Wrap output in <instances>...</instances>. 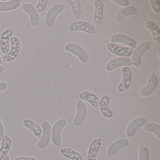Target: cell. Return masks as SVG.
Masks as SVG:
<instances>
[{"label":"cell","instance_id":"1","mask_svg":"<svg viewBox=\"0 0 160 160\" xmlns=\"http://www.w3.org/2000/svg\"><path fill=\"white\" fill-rule=\"evenodd\" d=\"M67 122L65 119H60L57 121L52 128L51 140L52 143L58 148L61 147L62 140L61 134L62 130L66 127Z\"/></svg>","mask_w":160,"mask_h":160},{"label":"cell","instance_id":"2","mask_svg":"<svg viewBox=\"0 0 160 160\" xmlns=\"http://www.w3.org/2000/svg\"><path fill=\"white\" fill-rule=\"evenodd\" d=\"M65 7L63 4H56L48 10L45 18V23L48 28L52 29L55 27L57 17L63 12Z\"/></svg>","mask_w":160,"mask_h":160},{"label":"cell","instance_id":"3","mask_svg":"<svg viewBox=\"0 0 160 160\" xmlns=\"http://www.w3.org/2000/svg\"><path fill=\"white\" fill-rule=\"evenodd\" d=\"M11 45L10 51L2 58V61L5 62H11L14 61L18 57L21 49L20 40L16 36H12L10 40Z\"/></svg>","mask_w":160,"mask_h":160},{"label":"cell","instance_id":"4","mask_svg":"<svg viewBox=\"0 0 160 160\" xmlns=\"http://www.w3.org/2000/svg\"><path fill=\"white\" fill-rule=\"evenodd\" d=\"M42 134L37 145V148L39 150L46 148L49 145L51 139L52 127L51 124L48 122L44 121L42 122Z\"/></svg>","mask_w":160,"mask_h":160},{"label":"cell","instance_id":"5","mask_svg":"<svg viewBox=\"0 0 160 160\" xmlns=\"http://www.w3.org/2000/svg\"><path fill=\"white\" fill-rule=\"evenodd\" d=\"M150 42H144L140 43L133 51L132 57V64L136 67H139L141 64V58L143 54L147 52L150 47Z\"/></svg>","mask_w":160,"mask_h":160},{"label":"cell","instance_id":"6","mask_svg":"<svg viewBox=\"0 0 160 160\" xmlns=\"http://www.w3.org/2000/svg\"><path fill=\"white\" fill-rule=\"evenodd\" d=\"M65 49L67 52L75 55L79 60L84 64L88 63V56L86 50L76 44L69 43L66 45Z\"/></svg>","mask_w":160,"mask_h":160},{"label":"cell","instance_id":"7","mask_svg":"<svg viewBox=\"0 0 160 160\" xmlns=\"http://www.w3.org/2000/svg\"><path fill=\"white\" fill-rule=\"evenodd\" d=\"M77 114L73 120L74 125L76 127L81 126L86 120L88 108L86 104L82 101L78 100L76 105Z\"/></svg>","mask_w":160,"mask_h":160},{"label":"cell","instance_id":"8","mask_svg":"<svg viewBox=\"0 0 160 160\" xmlns=\"http://www.w3.org/2000/svg\"><path fill=\"white\" fill-rule=\"evenodd\" d=\"M107 47L108 51L121 58H129L132 56L134 51L130 48L122 47L112 43H108Z\"/></svg>","mask_w":160,"mask_h":160},{"label":"cell","instance_id":"9","mask_svg":"<svg viewBox=\"0 0 160 160\" xmlns=\"http://www.w3.org/2000/svg\"><path fill=\"white\" fill-rule=\"evenodd\" d=\"M148 122V119L144 117H138L133 120L127 126L126 134L128 138H132L134 136L137 129L144 126Z\"/></svg>","mask_w":160,"mask_h":160},{"label":"cell","instance_id":"10","mask_svg":"<svg viewBox=\"0 0 160 160\" xmlns=\"http://www.w3.org/2000/svg\"><path fill=\"white\" fill-rule=\"evenodd\" d=\"M69 30L72 32L77 31H83L89 34H94L95 30L92 25L88 22L79 21L74 22L70 25Z\"/></svg>","mask_w":160,"mask_h":160},{"label":"cell","instance_id":"11","mask_svg":"<svg viewBox=\"0 0 160 160\" xmlns=\"http://www.w3.org/2000/svg\"><path fill=\"white\" fill-rule=\"evenodd\" d=\"M21 8L29 16L31 25L33 27L38 26L40 22V15L34 6L31 3H26L22 5Z\"/></svg>","mask_w":160,"mask_h":160},{"label":"cell","instance_id":"12","mask_svg":"<svg viewBox=\"0 0 160 160\" xmlns=\"http://www.w3.org/2000/svg\"><path fill=\"white\" fill-rule=\"evenodd\" d=\"M13 35L12 29L9 28L4 30L0 37V50L4 55L7 54L10 51V40Z\"/></svg>","mask_w":160,"mask_h":160},{"label":"cell","instance_id":"13","mask_svg":"<svg viewBox=\"0 0 160 160\" xmlns=\"http://www.w3.org/2000/svg\"><path fill=\"white\" fill-rule=\"evenodd\" d=\"M122 79L118 86V90L119 92H123L130 87L132 80V72L127 67H122L121 70Z\"/></svg>","mask_w":160,"mask_h":160},{"label":"cell","instance_id":"14","mask_svg":"<svg viewBox=\"0 0 160 160\" xmlns=\"http://www.w3.org/2000/svg\"><path fill=\"white\" fill-rule=\"evenodd\" d=\"M132 61L129 58H116L108 62L106 69L108 72H111L119 67L132 66Z\"/></svg>","mask_w":160,"mask_h":160},{"label":"cell","instance_id":"15","mask_svg":"<svg viewBox=\"0 0 160 160\" xmlns=\"http://www.w3.org/2000/svg\"><path fill=\"white\" fill-rule=\"evenodd\" d=\"M158 84V79L154 74H152L149 77L148 84L140 92V94L143 97H147L151 95L156 89Z\"/></svg>","mask_w":160,"mask_h":160},{"label":"cell","instance_id":"16","mask_svg":"<svg viewBox=\"0 0 160 160\" xmlns=\"http://www.w3.org/2000/svg\"><path fill=\"white\" fill-rule=\"evenodd\" d=\"M129 144V141L126 138H120L113 142L108 147L107 155L110 157L114 156L120 150L126 148Z\"/></svg>","mask_w":160,"mask_h":160},{"label":"cell","instance_id":"17","mask_svg":"<svg viewBox=\"0 0 160 160\" xmlns=\"http://www.w3.org/2000/svg\"><path fill=\"white\" fill-rule=\"evenodd\" d=\"M110 42L114 44L121 43L134 49L136 48L137 43L132 38L123 34H115L111 37Z\"/></svg>","mask_w":160,"mask_h":160},{"label":"cell","instance_id":"18","mask_svg":"<svg viewBox=\"0 0 160 160\" xmlns=\"http://www.w3.org/2000/svg\"><path fill=\"white\" fill-rule=\"evenodd\" d=\"M94 13L93 22L94 25L99 26L102 22L104 15V6L101 0H95L94 2Z\"/></svg>","mask_w":160,"mask_h":160},{"label":"cell","instance_id":"19","mask_svg":"<svg viewBox=\"0 0 160 160\" xmlns=\"http://www.w3.org/2000/svg\"><path fill=\"white\" fill-rule=\"evenodd\" d=\"M110 97L108 95L102 96L100 100L99 108L102 116L107 118H110L113 116V112L109 108V105Z\"/></svg>","mask_w":160,"mask_h":160},{"label":"cell","instance_id":"20","mask_svg":"<svg viewBox=\"0 0 160 160\" xmlns=\"http://www.w3.org/2000/svg\"><path fill=\"white\" fill-rule=\"evenodd\" d=\"M102 144L101 138L94 139L90 145L88 151V160H97V154Z\"/></svg>","mask_w":160,"mask_h":160},{"label":"cell","instance_id":"21","mask_svg":"<svg viewBox=\"0 0 160 160\" xmlns=\"http://www.w3.org/2000/svg\"><path fill=\"white\" fill-rule=\"evenodd\" d=\"M138 10L132 6H128L119 11L115 18V21L117 23H121L124 18L127 17L132 16L136 14Z\"/></svg>","mask_w":160,"mask_h":160},{"label":"cell","instance_id":"22","mask_svg":"<svg viewBox=\"0 0 160 160\" xmlns=\"http://www.w3.org/2000/svg\"><path fill=\"white\" fill-rule=\"evenodd\" d=\"M23 125L34 135V136L38 138H41L42 134V127L35 122L30 119L26 118L23 120Z\"/></svg>","mask_w":160,"mask_h":160},{"label":"cell","instance_id":"23","mask_svg":"<svg viewBox=\"0 0 160 160\" xmlns=\"http://www.w3.org/2000/svg\"><path fill=\"white\" fill-rule=\"evenodd\" d=\"M21 0L0 1V12H9L17 10L21 5Z\"/></svg>","mask_w":160,"mask_h":160},{"label":"cell","instance_id":"24","mask_svg":"<svg viewBox=\"0 0 160 160\" xmlns=\"http://www.w3.org/2000/svg\"><path fill=\"white\" fill-rule=\"evenodd\" d=\"M79 98L81 100L88 102L93 107L99 108L100 100L99 98L92 92L88 91H84L79 94Z\"/></svg>","mask_w":160,"mask_h":160},{"label":"cell","instance_id":"25","mask_svg":"<svg viewBox=\"0 0 160 160\" xmlns=\"http://www.w3.org/2000/svg\"><path fill=\"white\" fill-rule=\"evenodd\" d=\"M12 147V141L7 135H4L2 140V147L0 148V160L7 156Z\"/></svg>","mask_w":160,"mask_h":160},{"label":"cell","instance_id":"26","mask_svg":"<svg viewBox=\"0 0 160 160\" xmlns=\"http://www.w3.org/2000/svg\"><path fill=\"white\" fill-rule=\"evenodd\" d=\"M62 155L71 160H84L80 153L70 148H64L60 149Z\"/></svg>","mask_w":160,"mask_h":160},{"label":"cell","instance_id":"27","mask_svg":"<svg viewBox=\"0 0 160 160\" xmlns=\"http://www.w3.org/2000/svg\"><path fill=\"white\" fill-rule=\"evenodd\" d=\"M145 28L151 33L155 42L160 43V31L156 25L151 21H148L145 24Z\"/></svg>","mask_w":160,"mask_h":160},{"label":"cell","instance_id":"28","mask_svg":"<svg viewBox=\"0 0 160 160\" xmlns=\"http://www.w3.org/2000/svg\"><path fill=\"white\" fill-rule=\"evenodd\" d=\"M66 2L70 4L72 8L73 14L77 18H80L82 14V7L78 0H66Z\"/></svg>","mask_w":160,"mask_h":160},{"label":"cell","instance_id":"29","mask_svg":"<svg viewBox=\"0 0 160 160\" xmlns=\"http://www.w3.org/2000/svg\"><path fill=\"white\" fill-rule=\"evenodd\" d=\"M144 130L148 132L154 134L159 140L160 139V126L154 122H149L144 126Z\"/></svg>","mask_w":160,"mask_h":160},{"label":"cell","instance_id":"30","mask_svg":"<svg viewBox=\"0 0 160 160\" xmlns=\"http://www.w3.org/2000/svg\"><path fill=\"white\" fill-rule=\"evenodd\" d=\"M138 160H149V152L148 149L144 145H140L138 149Z\"/></svg>","mask_w":160,"mask_h":160},{"label":"cell","instance_id":"31","mask_svg":"<svg viewBox=\"0 0 160 160\" xmlns=\"http://www.w3.org/2000/svg\"><path fill=\"white\" fill-rule=\"evenodd\" d=\"M48 0H39L35 8L38 13L42 12L45 10L48 4Z\"/></svg>","mask_w":160,"mask_h":160},{"label":"cell","instance_id":"32","mask_svg":"<svg viewBox=\"0 0 160 160\" xmlns=\"http://www.w3.org/2000/svg\"><path fill=\"white\" fill-rule=\"evenodd\" d=\"M151 7L152 11L156 13L160 12V4L158 0H150Z\"/></svg>","mask_w":160,"mask_h":160},{"label":"cell","instance_id":"33","mask_svg":"<svg viewBox=\"0 0 160 160\" xmlns=\"http://www.w3.org/2000/svg\"><path fill=\"white\" fill-rule=\"evenodd\" d=\"M113 2L122 7H127L129 5V1L127 0H112Z\"/></svg>","mask_w":160,"mask_h":160},{"label":"cell","instance_id":"34","mask_svg":"<svg viewBox=\"0 0 160 160\" xmlns=\"http://www.w3.org/2000/svg\"><path fill=\"white\" fill-rule=\"evenodd\" d=\"M4 136V128L3 123L0 119V142L2 140Z\"/></svg>","mask_w":160,"mask_h":160},{"label":"cell","instance_id":"35","mask_svg":"<svg viewBox=\"0 0 160 160\" xmlns=\"http://www.w3.org/2000/svg\"><path fill=\"white\" fill-rule=\"evenodd\" d=\"M14 160H39L36 158L30 156H19L17 157Z\"/></svg>","mask_w":160,"mask_h":160},{"label":"cell","instance_id":"36","mask_svg":"<svg viewBox=\"0 0 160 160\" xmlns=\"http://www.w3.org/2000/svg\"><path fill=\"white\" fill-rule=\"evenodd\" d=\"M7 88V84L5 82L0 81V92L5 90Z\"/></svg>","mask_w":160,"mask_h":160},{"label":"cell","instance_id":"37","mask_svg":"<svg viewBox=\"0 0 160 160\" xmlns=\"http://www.w3.org/2000/svg\"><path fill=\"white\" fill-rule=\"evenodd\" d=\"M4 68L3 67V66L2 65H0V74H1L2 73L4 72Z\"/></svg>","mask_w":160,"mask_h":160},{"label":"cell","instance_id":"38","mask_svg":"<svg viewBox=\"0 0 160 160\" xmlns=\"http://www.w3.org/2000/svg\"><path fill=\"white\" fill-rule=\"evenodd\" d=\"M2 160H11V159H10V156H9V155H7V156L4 157V159H2Z\"/></svg>","mask_w":160,"mask_h":160},{"label":"cell","instance_id":"39","mask_svg":"<svg viewBox=\"0 0 160 160\" xmlns=\"http://www.w3.org/2000/svg\"><path fill=\"white\" fill-rule=\"evenodd\" d=\"M2 58L0 56V65H1V64L2 63Z\"/></svg>","mask_w":160,"mask_h":160},{"label":"cell","instance_id":"40","mask_svg":"<svg viewBox=\"0 0 160 160\" xmlns=\"http://www.w3.org/2000/svg\"><path fill=\"white\" fill-rule=\"evenodd\" d=\"M88 1L90 2H93V0H88Z\"/></svg>","mask_w":160,"mask_h":160},{"label":"cell","instance_id":"41","mask_svg":"<svg viewBox=\"0 0 160 160\" xmlns=\"http://www.w3.org/2000/svg\"><path fill=\"white\" fill-rule=\"evenodd\" d=\"M0 28H1V25H0Z\"/></svg>","mask_w":160,"mask_h":160}]
</instances>
